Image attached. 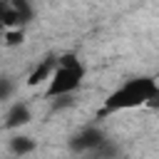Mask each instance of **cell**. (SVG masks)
Wrapping results in <instances>:
<instances>
[{"label":"cell","instance_id":"cell-1","mask_svg":"<svg viewBox=\"0 0 159 159\" xmlns=\"http://www.w3.org/2000/svg\"><path fill=\"white\" fill-rule=\"evenodd\" d=\"M159 92V82L154 77H132L127 82H122L119 87H114L104 102H102V109L99 114L107 117V114H117V112H129V109H139V107H149L152 97Z\"/></svg>","mask_w":159,"mask_h":159},{"label":"cell","instance_id":"cell-7","mask_svg":"<svg viewBox=\"0 0 159 159\" xmlns=\"http://www.w3.org/2000/svg\"><path fill=\"white\" fill-rule=\"evenodd\" d=\"M10 152L15 154V157H25V154H30V152H35V139L32 137H27V134H15L12 139H10Z\"/></svg>","mask_w":159,"mask_h":159},{"label":"cell","instance_id":"cell-5","mask_svg":"<svg viewBox=\"0 0 159 159\" xmlns=\"http://www.w3.org/2000/svg\"><path fill=\"white\" fill-rule=\"evenodd\" d=\"M30 119H32L30 107H27L25 102H17V104H12L10 112L5 114V127H7V129H17V127H25Z\"/></svg>","mask_w":159,"mask_h":159},{"label":"cell","instance_id":"cell-3","mask_svg":"<svg viewBox=\"0 0 159 159\" xmlns=\"http://www.w3.org/2000/svg\"><path fill=\"white\" fill-rule=\"evenodd\" d=\"M32 17V7L25 0H0V27L22 30Z\"/></svg>","mask_w":159,"mask_h":159},{"label":"cell","instance_id":"cell-8","mask_svg":"<svg viewBox=\"0 0 159 159\" xmlns=\"http://www.w3.org/2000/svg\"><path fill=\"white\" fill-rule=\"evenodd\" d=\"M22 42H25V30H5V35H2L5 47H17Z\"/></svg>","mask_w":159,"mask_h":159},{"label":"cell","instance_id":"cell-6","mask_svg":"<svg viewBox=\"0 0 159 159\" xmlns=\"http://www.w3.org/2000/svg\"><path fill=\"white\" fill-rule=\"evenodd\" d=\"M55 67H57V60H52V57H47L42 65H37L32 72H30V77H27V87H37L40 82H50V77H52V72H55Z\"/></svg>","mask_w":159,"mask_h":159},{"label":"cell","instance_id":"cell-2","mask_svg":"<svg viewBox=\"0 0 159 159\" xmlns=\"http://www.w3.org/2000/svg\"><path fill=\"white\" fill-rule=\"evenodd\" d=\"M84 80V67L75 55H62L57 57V67L45 87V99H62V97H72V92L80 89Z\"/></svg>","mask_w":159,"mask_h":159},{"label":"cell","instance_id":"cell-4","mask_svg":"<svg viewBox=\"0 0 159 159\" xmlns=\"http://www.w3.org/2000/svg\"><path fill=\"white\" fill-rule=\"evenodd\" d=\"M107 142V137L99 132V129H94V127H87V129H82V132H77L72 139H70V149L72 152H80V154H94L102 144Z\"/></svg>","mask_w":159,"mask_h":159}]
</instances>
